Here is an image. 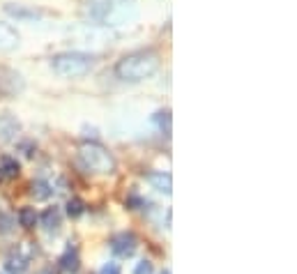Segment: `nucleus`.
I'll return each instance as SVG.
<instances>
[{
  "label": "nucleus",
  "instance_id": "nucleus-1",
  "mask_svg": "<svg viewBox=\"0 0 297 274\" xmlns=\"http://www.w3.org/2000/svg\"><path fill=\"white\" fill-rule=\"evenodd\" d=\"M85 14L99 26H120L136 19V0H85Z\"/></svg>",
  "mask_w": 297,
  "mask_h": 274
},
{
  "label": "nucleus",
  "instance_id": "nucleus-2",
  "mask_svg": "<svg viewBox=\"0 0 297 274\" xmlns=\"http://www.w3.org/2000/svg\"><path fill=\"white\" fill-rule=\"evenodd\" d=\"M159 70V53L154 49H139V51H131L127 56H122L116 65V74L122 81H143L150 79L154 72Z\"/></svg>",
  "mask_w": 297,
  "mask_h": 274
},
{
  "label": "nucleus",
  "instance_id": "nucleus-3",
  "mask_svg": "<svg viewBox=\"0 0 297 274\" xmlns=\"http://www.w3.org/2000/svg\"><path fill=\"white\" fill-rule=\"evenodd\" d=\"M51 67L62 79H79V76H85L95 67V56L83 51H65L53 56Z\"/></svg>",
  "mask_w": 297,
  "mask_h": 274
},
{
  "label": "nucleus",
  "instance_id": "nucleus-4",
  "mask_svg": "<svg viewBox=\"0 0 297 274\" xmlns=\"http://www.w3.org/2000/svg\"><path fill=\"white\" fill-rule=\"evenodd\" d=\"M79 164L88 173H113L116 171V157L104 148L102 143H83L79 148Z\"/></svg>",
  "mask_w": 297,
  "mask_h": 274
},
{
  "label": "nucleus",
  "instance_id": "nucleus-5",
  "mask_svg": "<svg viewBox=\"0 0 297 274\" xmlns=\"http://www.w3.org/2000/svg\"><path fill=\"white\" fill-rule=\"evenodd\" d=\"M24 90V79L19 72L10 67H0V93L3 95H16Z\"/></svg>",
  "mask_w": 297,
  "mask_h": 274
},
{
  "label": "nucleus",
  "instance_id": "nucleus-6",
  "mask_svg": "<svg viewBox=\"0 0 297 274\" xmlns=\"http://www.w3.org/2000/svg\"><path fill=\"white\" fill-rule=\"evenodd\" d=\"M111 249H113V254L120 256V258H129V256L136 251V235L129 233V231L118 233V235L111 240Z\"/></svg>",
  "mask_w": 297,
  "mask_h": 274
},
{
  "label": "nucleus",
  "instance_id": "nucleus-7",
  "mask_svg": "<svg viewBox=\"0 0 297 274\" xmlns=\"http://www.w3.org/2000/svg\"><path fill=\"white\" fill-rule=\"evenodd\" d=\"M19 42H21V37L14 26L0 21V51H14L19 47Z\"/></svg>",
  "mask_w": 297,
  "mask_h": 274
},
{
  "label": "nucleus",
  "instance_id": "nucleus-8",
  "mask_svg": "<svg viewBox=\"0 0 297 274\" xmlns=\"http://www.w3.org/2000/svg\"><path fill=\"white\" fill-rule=\"evenodd\" d=\"M21 125L12 113H5V116H0V134L3 139H14V134H19Z\"/></svg>",
  "mask_w": 297,
  "mask_h": 274
},
{
  "label": "nucleus",
  "instance_id": "nucleus-9",
  "mask_svg": "<svg viewBox=\"0 0 297 274\" xmlns=\"http://www.w3.org/2000/svg\"><path fill=\"white\" fill-rule=\"evenodd\" d=\"M148 182L157 191H162V194H171V189H173V182H171V175H168V173H150Z\"/></svg>",
  "mask_w": 297,
  "mask_h": 274
},
{
  "label": "nucleus",
  "instance_id": "nucleus-10",
  "mask_svg": "<svg viewBox=\"0 0 297 274\" xmlns=\"http://www.w3.org/2000/svg\"><path fill=\"white\" fill-rule=\"evenodd\" d=\"M5 12L10 16L21 19V21H35V19H39V12L37 10H26L24 5H5Z\"/></svg>",
  "mask_w": 297,
  "mask_h": 274
},
{
  "label": "nucleus",
  "instance_id": "nucleus-11",
  "mask_svg": "<svg viewBox=\"0 0 297 274\" xmlns=\"http://www.w3.org/2000/svg\"><path fill=\"white\" fill-rule=\"evenodd\" d=\"M60 267L65 269V272H70V274H76V272H79V267H81L79 254H76L74 249H67L65 254H62V258H60Z\"/></svg>",
  "mask_w": 297,
  "mask_h": 274
},
{
  "label": "nucleus",
  "instance_id": "nucleus-12",
  "mask_svg": "<svg viewBox=\"0 0 297 274\" xmlns=\"http://www.w3.org/2000/svg\"><path fill=\"white\" fill-rule=\"evenodd\" d=\"M5 267L10 269L12 274H24L26 267H28V258H26V256H21L19 251H14V254H12L10 258H7Z\"/></svg>",
  "mask_w": 297,
  "mask_h": 274
},
{
  "label": "nucleus",
  "instance_id": "nucleus-13",
  "mask_svg": "<svg viewBox=\"0 0 297 274\" xmlns=\"http://www.w3.org/2000/svg\"><path fill=\"white\" fill-rule=\"evenodd\" d=\"M30 194H33L35 200H47L49 196L53 194V189H51V185H49L47 180H35L33 187H30Z\"/></svg>",
  "mask_w": 297,
  "mask_h": 274
},
{
  "label": "nucleus",
  "instance_id": "nucleus-14",
  "mask_svg": "<svg viewBox=\"0 0 297 274\" xmlns=\"http://www.w3.org/2000/svg\"><path fill=\"white\" fill-rule=\"evenodd\" d=\"M42 223L47 231H58L60 228V210L58 208H49L47 212L42 214Z\"/></svg>",
  "mask_w": 297,
  "mask_h": 274
},
{
  "label": "nucleus",
  "instance_id": "nucleus-15",
  "mask_svg": "<svg viewBox=\"0 0 297 274\" xmlns=\"http://www.w3.org/2000/svg\"><path fill=\"white\" fill-rule=\"evenodd\" d=\"M0 175H7V177H16L19 175V171H21V166H19V162H16L14 157H3L0 159Z\"/></svg>",
  "mask_w": 297,
  "mask_h": 274
},
{
  "label": "nucleus",
  "instance_id": "nucleus-16",
  "mask_svg": "<svg viewBox=\"0 0 297 274\" xmlns=\"http://www.w3.org/2000/svg\"><path fill=\"white\" fill-rule=\"evenodd\" d=\"M19 223L24 228H33L35 223H37V212H35V208H21L19 210Z\"/></svg>",
  "mask_w": 297,
  "mask_h": 274
},
{
  "label": "nucleus",
  "instance_id": "nucleus-17",
  "mask_svg": "<svg viewBox=\"0 0 297 274\" xmlns=\"http://www.w3.org/2000/svg\"><path fill=\"white\" fill-rule=\"evenodd\" d=\"M154 122L159 125V129L168 134V131H171V111H168V108L157 111V113H154Z\"/></svg>",
  "mask_w": 297,
  "mask_h": 274
},
{
  "label": "nucleus",
  "instance_id": "nucleus-18",
  "mask_svg": "<svg viewBox=\"0 0 297 274\" xmlns=\"http://www.w3.org/2000/svg\"><path fill=\"white\" fill-rule=\"evenodd\" d=\"M83 210H85V205H83V200H81V198H70V200H67V214H70L72 219L81 217Z\"/></svg>",
  "mask_w": 297,
  "mask_h": 274
},
{
  "label": "nucleus",
  "instance_id": "nucleus-19",
  "mask_svg": "<svg viewBox=\"0 0 297 274\" xmlns=\"http://www.w3.org/2000/svg\"><path fill=\"white\" fill-rule=\"evenodd\" d=\"M152 272H154V267H152L150 260H141V263H136V267H134V274H152Z\"/></svg>",
  "mask_w": 297,
  "mask_h": 274
},
{
  "label": "nucleus",
  "instance_id": "nucleus-20",
  "mask_svg": "<svg viewBox=\"0 0 297 274\" xmlns=\"http://www.w3.org/2000/svg\"><path fill=\"white\" fill-rule=\"evenodd\" d=\"M12 217H7V214L0 212V233H10L12 231Z\"/></svg>",
  "mask_w": 297,
  "mask_h": 274
},
{
  "label": "nucleus",
  "instance_id": "nucleus-21",
  "mask_svg": "<svg viewBox=\"0 0 297 274\" xmlns=\"http://www.w3.org/2000/svg\"><path fill=\"white\" fill-rule=\"evenodd\" d=\"M99 274H120V265H118V263H106L102 269H99Z\"/></svg>",
  "mask_w": 297,
  "mask_h": 274
},
{
  "label": "nucleus",
  "instance_id": "nucleus-22",
  "mask_svg": "<svg viewBox=\"0 0 297 274\" xmlns=\"http://www.w3.org/2000/svg\"><path fill=\"white\" fill-rule=\"evenodd\" d=\"M162 274H171V272H168V269H164V272H162Z\"/></svg>",
  "mask_w": 297,
  "mask_h": 274
}]
</instances>
